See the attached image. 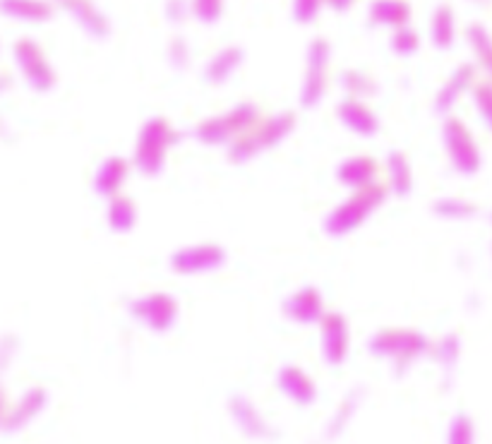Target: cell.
I'll use <instances>...</instances> for the list:
<instances>
[{"mask_svg": "<svg viewBox=\"0 0 492 444\" xmlns=\"http://www.w3.org/2000/svg\"><path fill=\"white\" fill-rule=\"evenodd\" d=\"M127 173H130V164L123 157H111L101 164L99 173L94 176V190L104 197H113L120 193Z\"/></svg>", "mask_w": 492, "mask_h": 444, "instance_id": "cell-18", "label": "cell"}, {"mask_svg": "<svg viewBox=\"0 0 492 444\" xmlns=\"http://www.w3.org/2000/svg\"><path fill=\"white\" fill-rule=\"evenodd\" d=\"M224 262L226 250L219 243L185 245V248L171 255V269L175 274H183V277L207 274V272L224 267Z\"/></svg>", "mask_w": 492, "mask_h": 444, "instance_id": "cell-7", "label": "cell"}, {"mask_svg": "<svg viewBox=\"0 0 492 444\" xmlns=\"http://www.w3.org/2000/svg\"><path fill=\"white\" fill-rule=\"evenodd\" d=\"M420 46V36H418L409 25L396 27V34L392 36V49L399 56H413Z\"/></svg>", "mask_w": 492, "mask_h": 444, "instance_id": "cell-29", "label": "cell"}, {"mask_svg": "<svg viewBox=\"0 0 492 444\" xmlns=\"http://www.w3.org/2000/svg\"><path fill=\"white\" fill-rule=\"evenodd\" d=\"M130 315L151 332H168L178 319V302L168 294H150L130 302Z\"/></svg>", "mask_w": 492, "mask_h": 444, "instance_id": "cell-8", "label": "cell"}, {"mask_svg": "<svg viewBox=\"0 0 492 444\" xmlns=\"http://www.w3.org/2000/svg\"><path fill=\"white\" fill-rule=\"evenodd\" d=\"M3 10L8 17L27 19V22H46L53 10L43 0H3Z\"/></svg>", "mask_w": 492, "mask_h": 444, "instance_id": "cell-25", "label": "cell"}, {"mask_svg": "<svg viewBox=\"0 0 492 444\" xmlns=\"http://www.w3.org/2000/svg\"><path fill=\"white\" fill-rule=\"evenodd\" d=\"M15 60L22 67L27 82L34 92H50L56 87V73L42 53V46L32 39H19L15 43Z\"/></svg>", "mask_w": 492, "mask_h": 444, "instance_id": "cell-10", "label": "cell"}, {"mask_svg": "<svg viewBox=\"0 0 492 444\" xmlns=\"http://www.w3.org/2000/svg\"><path fill=\"white\" fill-rule=\"evenodd\" d=\"M245 53L238 46H228L221 53H217L214 58L207 63V70H204V80L209 84H224L228 77L234 75L235 70L241 67Z\"/></svg>", "mask_w": 492, "mask_h": 444, "instance_id": "cell-20", "label": "cell"}, {"mask_svg": "<svg viewBox=\"0 0 492 444\" xmlns=\"http://www.w3.org/2000/svg\"><path fill=\"white\" fill-rule=\"evenodd\" d=\"M322 3H325V0H296V19L303 22V25L312 22V19L318 17Z\"/></svg>", "mask_w": 492, "mask_h": 444, "instance_id": "cell-36", "label": "cell"}, {"mask_svg": "<svg viewBox=\"0 0 492 444\" xmlns=\"http://www.w3.org/2000/svg\"><path fill=\"white\" fill-rule=\"evenodd\" d=\"M377 176H380V164H377L373 157H350V159L342 161L339 168H336V178L339 183L349 185L353 190L358 188H365V185L377 183Z\"/></svg>", "mask_w": 492, "mask_h": 444, "instance_id": "cell-16", "label": "cell"}, {"mask_svg": "<svg viewBox=\"0 0 492 444\" xmlns=\"http://www.w3.org/2000/svg\"><path fill=\"white\" fill-rule=\"evenodd\" d=\"M286 318L298 322V325H315L322 322L325 318V302H322V294L315 286H303L301 291H296L288 295V301L284 302Z\"/></svg>", "mask_w": 492, "mask_h": 444, "instance_id": "cell-12", "label": "cell"}, {"mask_svg": "<svg viewBox=\"0 0 492 444\" xmlns=\"http://www.w3.org/2000/svg\"><path fill=\"white\" fill-rule=\"evenodd\" d=\"M327 73H329V42L315 39L308 49V73L301 92V103L305 109H315L327 94Z\"/></svg>", "mask_w": 492, "mask_h": 444, "instance_id": "cell-9", "label": "cell"}, {"mask_svg": "<svg viewBox=\"0 0 492 444\" xmlns=\"http://www.w3.org/2000/svg\"><path fill=\"white\" fill-rule=\"evenodd\" d=\"M466 39L471 43V49L476 53L478 65L483 67L485 73L492 80V36L483 25H471L466 32Z\"/></svg>", "mask_w": 492, "mask_h": 444, "instance_id": "cell-26", "label": "cell"}, {"mask_svg": "<svg viewBox=\"0 0 492 444\" xmlns=\"http://www.w3.org/2000/svg\"><path fill=\"white\" fill-rule=\"evenodd\" d=\"M370 19L375 25L404 27L411 19V5L406 0H375L370 8Z\"/></svg>", "mask_w": 492, "mask_h": 444, "instance_id": "cell-22", "label": "cell"}, {"mask_svg": "<svg viewBox=\"0 0 492 444\" xmlns=\"http://www.w3.org/2000/svg\"><path fill=\"white\" fill-rule=\"evenodd\" d=\"M427 348H430V344H427V339L420 334V332L401 327L380 329V332L373 336V341H370L373 356L392 361L396 375L406 372L411 363L418 361Z\"/></svg>", "mask_w": 492, "mask_h": 444, "instance_id": "cell-3", "label": "cell"}, {"mask_svg": "<svg viewBox=\"0 0 492 444\" xmlns=\"http://www.w3.org/2000/svg\"><path fill=\"white\" fill-rule=\"evenodd\" d=\"M322 327V358L329 365H342L349 356V322L339 312H325Z\"/></svg>", "mask_w": 492, "mask_h": 444, "instance_id": "cell-11", "label": "cell"}, {"mask_svg": "<svg viewBox=\"0 0 492 444\" xmlns=\"http://www.w3.org/2000/svg\"><path fill=\"white\" fill-rule=\"evenodd\" d=\"M476 440V428H473V420L468 418L466 413H459L457 418L451 420L450 425V442L454 444H468Z\"/></svg>", "mask_w": 492, "mask_h": 444, "instance_id": "cell-33", "label": "cell"}, {"mask_svg": "<svg viewBox=\"0 0 492 444\" xmlns=\"http://www.w3.org/2000/svg\"><path fill=\"white\" fill-rule=\"evenodd\" d=\"M178 142V133L164 116L150 118L144 123L142 133L137 137L135 149V166L144 176H159L161 168L166 164L168 149Z\"/></svg>", "mask_w": 492, "mask_h": 444, "instance_id": "cell-4", "label": "cell"}, {"mask_svg": "<svg viewBox=\"0 0 492 444\" xmlns=\"http://www.w3.org/2000/svg\"><path fill=\"white\" fill-rule=\"evenodd\" d=\"M293 127H296V113L293 111H281L276 116L259 118L248 133L235 137V142L231 144V151H228V159L234 164L252 159V157H258L259 151L276 147L286 134L293 133Z\"/></svg>", "mask_w": 492, "mask_h": 444, "instance_id": "cell-1", "label": "cell"}, {"mask_svg": "<svg viewBox=\"0 0 492 444\" xmlns=\"http://www.w3.org/2000/svg\"><path fill=\"white\" fill-rule=\"evenodd\" d=\"M434 356H437V361L442 363L447 370L454 368V365H457V361H459V356H461L459 336H457V334L444 336L442 341L437 344V351H434Z\"/></svg>", "mask_w": 492, "mask_h": 444, "instance_id": "cell-32", "label": "cell"}, {"mask_svg": "<svg viewBox=\"0 0 492 444\" xmlns=\"http://www.w3.org/2000/svg\"><path fill=\"white\" fill-rule=\"evenodd\" d=\"M457 32H454V12L450 5H440L433 19V42L440 50H450L454 46Z\"/></svg>", "mask_w": 492, "mask_h": 444, "instance_id": "cell-27", "label": "cell"}, {"mask_svg": "<svg viewBox=\"0 0 492 444\" xmlns=\"http://www.w3.org/2000/svg\"><path fill=\"white\" fill-rule=\"evenodd\" d=\"M258 120L259 113L252 103H238L234 111H228L224 116L202 120L197 130H195V134L204 144H224L231 137H241L242 133H248Z\"/></svg>", "mask_w": 492, "mask_h": 444, "instance_id": "cell-6", "label": "cell"}, {"mask_svg": "<svg viewBox=\"0 0 492 444\" xmlns=\"http://www.w3.org/2000/svg\"><path fill=\"white\" fill-rule=\"evenodd\" d=\"M171 60H173L175 67L185 65V60H188V49H185L183 39H173V43H171Z\"/></svg>", "mask_w": 492, "mask_h": 444, "instance_id": "cell-37", "label": "cell"}, {"mask_svg": "<svg viewBox=\"0 0 492 444\" xmlns=\"http://www.w3.org/2000/svg\"><path fill=\"white\" fill-rule=\"evenodd\" d=\"M231 413H234L235 423L241 425V430L248 437L265 440V437L272 435V428L267 425V420L262 418V413L255 409V403L250 399H245L242 394H235L231 399Z\"/></svg>", "mask_w": 492, "mask_h": 444, "instance_id": "cell-17", "label": "cell"}, {"mask_svg": "<svg viewBox=\"0 0 492 444\" xmlns=\"http://www.w3.org/2000/svg\"><path fill=\"white\" fill-rule=\"evenodd\" d=\"M473 96H476L478 116L483 118L485 127L492 133V82H476Z\"/></svg>", "mask_w": 492, "mask_h": 444, "instance_id": "cell-31", "label": "cell"}, {"mask_svg": "<svg viewBox=\"0 0 492 444\" xmlns=\"http://www.w3.org/2000/svg\"><path fill=\"white\" fill-rule=\"evenodd\" d=\"M137 224V207L126 195H113L109 197V226L116 233H127Z\"/></svg>", "mask_w": 492, "mask_h": 444, "instance_id": "cell-23", "label": "cell"}, {"mask_svg": "<svg viewBox=\"0 0 492 444\" xmlns=\"http://www.w3.org/2000/svg\"><path fill=\"white\" fill-rule=\"evenodd\" d=\"M387 168H389V188L396 197H406L413 190V171H411L409 157L401 149L389 151L387 157Z\"/></svg>", "mask_w": 492, "mask_h": 444, "instance_id": "cell-21", "label": "cell"}, {"mask_svg": "<svg viewBox=\"0 0 492 444\" xmlns=\"http://www.w3.org/2000/svg\"><path fill=\"white\" fill-rule=\"evenodd\" d=\"M473 87H476V67L459 65L457 70H454V75L450 77V82L442 87L440 96H437V111H440V113L451 111L461 94L468 92V89H473Z\"/></svg>", "mask_w": 492, "mask_h": 444, "instance_id": "cell-19", "label": "cell"}, {"mask_svg": "<svg viewBox=\"0 0 492 444\" xmlns=\"http://www.w3.org/2000/svg\"><path fill=\"white\" fill-rule=\"evenodd\" d=\"M192 15L204 25H214L224 12V0H192Z\"/></svg>", "mask_w": 492, "mask_h": 444, "instance_id": "cell-34", "label": "cell"}, {"mask_svg": "<svg viewBox=\"0 0 492 444\" xmlns=\"http://www.w3.org/2000/svg\"><path fill=\"white\" fill-rule=\"evenodd\" d=\"M63 5H65L73 15L82 22L94 36H106L109 34V22H106V17L101 15L99 10L94 8L89 0H60Z\"/></svg>", "mask_w": 492, "mask_h": 444, "instance_id": "cell-24", "label": "cell"}, {"mask_svg": "<svg viewBox=\"0 0 492 444\" xmlns=\"http://www.w3.org/2000/svg\"><path fill=\"white\" fill-rule=\"evenodd\" d=\"M325 3H327V5H332L336 12H343V10H349L350 5L356 3V0H325Z\"/></svg>", "mask_w": 492, "mask_h": 444, "instance_id": "cell-38", "label": "cell"}, {"mask_svg": "<svg viewBox=\"0 0 492 444\" xmlns=\"http://www.w3.org/2000/svg\"><path fill=\"white\" fill-rule=\"evenodd\" d=\"M433 211L437 217L450 218V221H464V218L476 217L478 207L468 200H451V197H444V200L434 202Z\"/></svg>", "mask_w": 492, "mask_h": 444, "instance_id": "cell-28", "label": "cell"}, {"mask_svg": "<svg viewBox=\"0 0 492 444\" xmlns=\"http://www.w3.org/2000/svg\"><path fill=\"white\" fill-rule=\"evenodd\" d=\"M442 137L454 171L461 176H476L480 171V164H483V157H480V149H478L476 140H473L466 123L459 118H447Z\"/></svg>", "mask_w": 492, "mask_h": 444, "instance_id": "cell-5", "label": "cell"}, {"mask_svg": "<svg viewBox=\"0 0 492 444\" xmlns=\"http://www.w3.org/2000/svg\"><path fill=\"white\" fill-rule=\"evenodd\" d=\"M46 402H49L46 389H43V387H32V389H29V392L17 402L15 409L5 413V418H3V430H5V435H12L15 430L25 428L29 420H34L43 411Z\"/></svg>", "mask_w": 492, "mask_h": 444, "instance_id": "cell-15", "label": "cell"}, {"mask_svg": "<svg viewBox=\"0 0 492 444\" xmlns=\"http://www.w3.org/2000/svg\"><path fill=\"white\" fill-rule=\"evenodd\" d=\"M279 389L298 406H310L318 399V387L308 378V372L298 365H284L279 370Z\"/></svg>", "mask_w": 492, "mask_h": 444, "instance_id": "cell-14", "label": "cell"}, {"mask_svg": "<svg viewBox=\"0 0 492 444\" xmlns=\"http://www.w3.org/2000/svg\"><path fill=\"white\" fill-rule=\"evenodd\" d=\"M356 403H358V394L353 392V396H349V399L343 402L342 409H339V413L334 416L332 425H329V435H339V433L346 428V423H349V418L353 416V411H356Z\"/></svg>", "mask_w": 492, "mask_h": 444, "instance_id": "cell-35", "label": "cell"}, {"mask_svg": "<svg viewBox=\"0 0 492 444\" xmlns=\"http://www.w3.org/2000/svg\"><path fill=\"white\" fill-rule=\"evenodd\" d=\"M336 116L343 123V127H349L350 133L360 134V137H375L380 133V120L373 113V109L367 106L365 101H360L358 96H349L336 106Z\"/></svg>", "mask_w": 492, "mask_h": 444, "instance_id": "cell-13", "label": "cell"}, {"mask_svg": "<svg viewBox=\"0 0 492 444\" xmlns=\"http://www.w3.org/2000/svg\"><path fill=\"white\" fill-rule=\"evenodd\" d=\"M387 195H389V190H387V185L382 183L358 188L350 200L339 204V207L325 218V233L332 235V238H343V235L353 233L373 211L382 207Z\"/></svg>", "mask_w": 492, "mask_h": 444, "instance_id": "cell-2", "label": "cell"}, {"mask_svg": "<svg viewBox=\"0 0 492 444\" xmlns=\"http://www.w3.org/2000/svg\"><path fill=\"white\" fill-rule=\"evenodd\" d=\"M343 87L349 89L350 96H370V94H375V82L365 75V73H360V70H349V73H343Z\"/></svg>", "mask_w": 492, "mask_h": 444, "instance_id": "cell-30", "label": "cell"}]
</instances>
